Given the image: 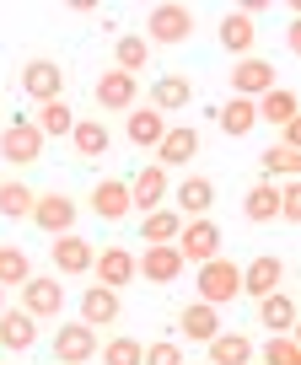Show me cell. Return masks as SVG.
<instances>
[{"label": "cell", "mask_w": 301, "mask_h": 365, "mask_svg": "<svg viewBox=\"0 0 301 365\" xmlns=\"http://www.w3.org/2000/svg\"><path fill=\"white\" fill-rule=\"evenodd\" d=\"M258 124H275V129H285V124H296V91H290V86H269L264 91V97H258Z\"/></svg>", "instance_id": "25"}, {"label": "cell", "mask_w": 301, "mask_h": 365, "mask_svg": "<svg viewBox=\"0 0 301 365\" xmlns=\"http://www.w3.org/2000/svg\"><path fill=\"white\" fill-rule=\"evenodd\" d=\"M124 182H129V210H140V215L167 205V172L156 167V161H146V167H140L135 178H124Z\"/></svg>", "instance_id": "10"}, {"label": "cell", "mask_w": 301, "mask_h": 365, "mask_svg": "<svg viewBox=\"0 0 301 365\" xmlns=\"http://www.w3.org/2000/svg\"><path fill=\"white\" fill-rule=\"evenodd\" d=\"M124 317V301H118V290H108V285H92L81 296V322L86 328H108V322H118Z\"/></svg>", "instance_id": "24"}, {"label": "cell", "mask_w": 301, "mask_h": 365, "mask_svg": "<svg viewBox=\"0 0 301 365\" xmlns=\"http://www.w3.org/2000/svg\"><path fill=\"white\" fill-rule=\"evenodd\" d=\"M33 205H38V188H27L22 178L0 182V215L6 220H33Z\"/></svg>", "instance_id": "31"}, {"label": "cell", "mask_w": 301, "mask_h": 365, "mask_svg": "<svg viewBox=\"0 0 301 365\" xmlns=\"http://www.w3.org/2000/svg\"><path fill=\"white\" fill-rule=\"evenodd\" d=\"M243 215L253 220V226L280 220V188H275V182H253V188L243 194Z\"/></svg>", "instance_id": "30"}, {"label": "cell", "mask_w": 301, "mask_h": 365, "mask_svg": "<svg viewBox=\"0 0 301 365\" xmlns=\"http://www.w3.org/2000/svg\"><path fill=\"white\" fill-rule=\"evenodd\" d=\"M92 97H97V108H108V113L140 108V86H135V76H124V70H103L97 86H92Z\"/></svg>", "instance_id": "12"}, {"label": "cell", "mask_w": 301, "mask_h": 365, "mask_svg": "<svg viewBox=\"0 0 301 365\" xmlns=\"http://www.w3.org/2000/svg\"><path fill=\"white\" fill-rule=\"evenodd\" d=\"M97 360L103 365H140L146 360V344H140L135 333H113L108 344H97Z\"/></svg>", "instance_id": "36"}, {"label": "cell", "mask_w": 301, "mask_h": 365, "mask_svg": "<svg viewBox=\"0 0 301 365\" xmlns=\"http://www.w3.org/2000/svg\"><path fill=\"white\" fill-rule=\"evenodd\" d=\"M269 86H280V76H275V65H269V59L248 54V59H237V65H232V97H248V103H258Z\"/></svg>", "instance_id": "9"}, {"label": "cell", "mask_w": 301, "mask_h": 365, "mask_svg": "<svg viewBox=\"0 0 301 365\" xmlns=\"http://www.w3.org/2000/svg\"><path fill=\"white\" fill-rule=\"evenodd\" d=\"M22 312L33 322H54V317H65V279H27L22 285Z\"/></svg>", "instance_id": "5"}, {"label": "cell", "mask_w": 301, "mask_h": 365, "mask_svg": "<svg viewBox=\"0 0 301 365\" xmlns=\"http://www.w3.org/2000/svg\"><path fill=\"white\" fill-rule=\"evenodd\" d=\"M150 108H156V113H178V108H194V81L178 76V70L156 76V81H150Z\"/></svg>", "instance_id": "17"}, {"label": "cell", "mask_w": 301, "mask_h": 365, "mask_svg": "<svg viewBox=\"0 0 301 365\" xmlns=\"http://www.w3.org/2000/svg\"><path fill=\"white\" fill-rule=\"evenodd\" d=\"M183 269H188V263H183V252H178V247H146L135 258V274H146L150 285H178Z\"/></svg>", "instance_id": "15"}, {"label": "cell", "mask_w": 301, "mask_h": 365, "mask_svg": "<svg viewBox=\"0 0 301 365\" xmlns=\"http://www.w3.org/2000/svg\"><path fill=\"white\" fill-rule=\"evenodd\" d=\"M11 365H22V360H11Z\"/></svg>", "instance_id": "42"}, {"label": "cell", "mask_w": 301, "mask_h": 365, "mask_svg": "<svg viewBox=\"0 0 301 365\" xmlns=\"http://www.w3.org/2000/svg\"><path fill=\"white\" fill-rule=\"evenodd\" d=\"M27 279H33V258H27L16 242H0V290H22Z\"/></svg>", "instance_id": "34"}, {"label": "cell", "mask_w": 301, "mask_h": 365, "mask_svg": "<svg viewBox=\"0 0 301 365\" xmlns=\"http://www.w3.org/2000/svg\"><path fill=\"white\" fill-rule=\"evenodd\" d=\"M280 220H285V226H296V220H301V182L296 178L280 182Z\"/></svg>", "instance_id": "39"}, {"label": "cell", "mask_w": 301, "mask_h": 365, "mask_svg": "<svg viewBox=\"0 0 301 365\" xmlns=\"http://www.w3.org/2000/svg\"><path fill=\"white\" fill-rule=\"evenodd\" d=\"M0 156L11 161V167H33L44 156V135H38L33 118H11V124L0 129Z\"/></svg>", "instance_id": "4"}, {"label": "cell", "mask_w": 301, "mask_h": 365, "mask_svg": "<svg viewBox=\"0 0 301 365\" xmlns=\"http://www.w3.org/2000/svg\"><path fill=\"white\" fill-rule=\"evenodd\" d=\"M220 242H226V237H220L215 220H210V215H194V220H183V231H178L173 247L183 252V263H194V269H199V263L220 258Z\"/></svg>", "instance_id": "3"}, {"label": "cell", "mask_w": 301, "mask_h": 365, "mask_svg": "<svg viewBox=\"0 0 301 365\" xmlns=\"http://www.w3.org/2000/svg\"><path fill=\"white\" fill-rule=\"evenodd\" d=\"M215 38H220V48H226V54L248 59V54H253V43H258V22H253V16H243V11H226Z\"/></svg>", "instance_id": "23"}, {"label": "cell", "mask_w": 301, "mask_h": 365, "mask_svg": "<svg viewBox=\"0 0 301 365\" xmlns=\"http://www.w3.org/2000/svg\"><path fill=\"white\" fill-rule=\"evenodd\" d=\"M264 365H301V344H296V333H269V344H264Z\"/></svg>", "instance_id": "37"}, {"label": "cell", "mask_w": 301, "mask_h": 365, "mask_svg": "<svg viewBox=\"0 0 301 365\" xmlns=\"http://www.w3.org/2000/svg\"><path fill=\"white\" fill-rule=\"evenodd\" d=\"M0 312H6V290H0Z\"/></svg>", "instance_id": "41"}, {"label": "cell", "mask_w": 301, "mask_h": 365, "mask_svg": "<svg viewBox=\"0 0 301 365\" xmlns=\"http://www.w3.org/2000/svg\"><path fill=\"white\" fill-rule=\"evenodd\" d=\"M167 135V113H156V108H129V124H124V140L135 150H156Z\"/></svg>", "instance_id": "20"}, {"label": "cell", "mask_w": 301, "mask_h": 365, "mask_svg": "<svg viewBox=\"0 0 301 365\" xmlns=\"http://www.w3.org/2000/svg\"><path fill=\"white\" fill-rule=\"evenodd\" d=\"M92 274H97V285H108V290H124V285H135V252L113 242V247L92 252Z\"/></svg>", "instance_id": "13"}, {"label": "cell", "mask_w": 301, "mask_h": 365, "mask_svg": "<svg viewBox=\"0 0 301 365\" xmlns=\"http://www.w3.org/2000/svg\"><path fill=\"white\" fill-rule=\"evenodd\" d=\"M199 156V129L194 124H167V135H162V145H156V167H183V161H194Z\"/></svg>", "instance_id": "16"}, {"label": "cell", "mask_w": 301, "mask_h": 365, "mask_svg": "<svg viewBox=\"0 0 301 365\" xmlns=\"http://www.w3.org/2000/svg\"><path fill=\"white\" fill-rule=\"evenodd\" d=\"M205 349H210L205 365H253V339H248V333H226L220 328Z\"/></svg>", "instance_id": "26"}, {"label": "cell", "mask_w": 301, "mask_h": 365, "mask_svg": "<svg viewBox=\"0 0 301 365\" xmlns=\"http://www.w3.org/2000/svg\"><path fill=\"white\" fill-rule=\"evenodd\" d=\"M97 328H86V322H59L54 333V360L59 365H92L97 360Z\"/></svg>", "instance_id": "6"}, {"label": "cell", "mask_w": 301, "mask_h": 365, "mask_svg": "<svg viewBox=\"0 0 301 365\" xmlns=\"http://www.w3.org/2000/svg\"><path fill=\"white\" fill-rule=\"evenodd\" d=\"M194 290L199 301H210V307H226V301L243 296V269H237L232 258H210L194 269Z\"/></svg>", "instance_id": "2"}, {"label": "cell", "mask_w": 301, "mask_h": 365, "mask_svg": "<svg viewBox=\"0 0 301 365\" xmlns=\"http://www.w3.org/2000/svg\"><path fill=\"white\" fill-rule=\"evenodd\" d=\"M49 258H54V269L65 274V279H81V274H92V242L76 237V231L49 237Z\"/></svg>", "instance_id": "11"}, {"label": "cell", "mask_w": 301, "mask_h": 365, "mask_svg": "<svg viewBox=\"0 0 301 365\" xmlns=\"http://www.w3.org/2000/svg\"><path fill=\"white\" fill-rule=\"evenodd\" d=\"M150 65V43L140 33H124L113 43V70H124V76H140V70Z\"/></svg>", "instance_id": "35"}, {"label": "cell", "mask_w": 301, "mask_h": 365, "mask_svg": "<svg viewBox=\"0 0 301 365\" xmlns=\"http://www.w3.org/2000/svg\"><path fill=\"white\" fill-rule=\"evenodd\" d=\"M183 365H188V360H183Z\"/></svg>", "instance_id": "43"}, {"label": "cell", "mask_w": 301, "mask_h": 365, "mask_svg": "<svg viewBox=\"0 0 301 365\" xmlns=\"http://www.w3.org/2000/svg\"><path fill=\"white\" fill-rule=\"evenodd\" d=\"M33 124H38V135H44V140H49V135H59V140H65L70 129H76V108H70L65 97H54V103H38Z\"/></svg>", "instance_id": "33"}, {"label": "cell", "mask_w": 301, "mask_h": 365, "mask_svg": "<svg viewBox=\"0 0 301 365\" xmlns=\"http://www.w3.org/2000/svg\"><path fill=\"white\" fill-rule=\"evenodd\" d=\"M140 365H183V344H178V339H156Z\"/></svg>", "instance_id": "40"}, {"label": "cell", "mask_w": 301, "mask_h": 365, "mask_svg": "<svg viewBox=\"0 0 301 365\" xmlns=\"http://www.w3.org/2000/svg\"><path fill=\"white\" fill-rule=\"evenodd\" d=\"M264 172H285V178H296V172H301V150L296 145H269L264 150Z\"/></svg>", "instance_id": "38"}, {"label": "cell", "mask_w": 301, "mask_h": 365, "mask_svg": "<svg viewBox=\"0 0 301 365\" xmlns=\"http://www.w3.org/2000/svg\"><path fill=\"white\" fill-rule=\"evenodd\" d=\"M215 124L226 129L232 140H243V135H253V129H258V108L248 103V97H232V103L215 108Z\"/></svg>", "instance_id": "29"}, {"label": "cell", "mask_w": 301, "mask_h": 365, "mask_svg": "<svg viewBox=\"0 0 301 365\" xmlns=\"http://www.w3.org/2000/svg\"><path fill=\"white\" fill-rule=\"evenodd\" d=\"M146 43H162V48H178V43H188L194 38V11L188 6H178V0H162V6H150V16H146Z\"/></svg>", "instance_id": "1"}, {"label": "cell", "mask_w": 301, "mask_h": 365, "mask_svg": "<svg viewBox=\"0 0 301 365\" xmlns=\"http://www.w3.org/2000/svg\"><path fill=\"white\" fill-rule=\"evenodd\" d=\"M280 279H285V263H280L275 252H258V258L243 269V296L264 301L269 290H280Z\"/></svg>", "instance_id": "21"}, {"label": "cell", "mask_w": 301, "mask_h": 365, "mask_svg": "<svg viewBox=\"0 0 301 365\" xmlns=\"http://www.w3.org/2000/svg\"><path fill=\"white\" fill-rule=\"evenodd\" d=\"M33 344H38V322L27 317L22 307H6L0 312V349L6 354H27Z\"/></svg>", "instance_id": "19"}, {"label": "cell", "mask_w": 301, "mask_h": 365, "mask_svg": "<svg viewBox=\"0 0 301 365\" xmlns=\"http://www.w3.org/2000/svg\"><path fill=\"white\" fill-rule=\"evenodd\" d=\"M178 231H183V215L162 205V210H150V215H146L140 237H146V247H173V242H178Z\"/></svg>", "instance_id": "32"}, {"label": "cell", "mask_w": 301, "mask_h": 365, "mask_svg": "<svg viewBox=\"0 0 301 365\" xmlns=\"http://www.w3.org/2000/svg\"><path fill=\"white\" fill-rule=\"evenodd\" d=\"M178 333L194 344H210L220 333V307H210V301H188L183 312H178Z\"/></svg>", "instance_id": "22"}, {"label": "cell", "mask_w": 301, "mask_h": 365, "mask_svg": "<svg viewBox=\"0 0 301 365\" xmlns=\"http://www.w3.org/2000/svg\"><path fill=\"white\" fill-rule=\"evenodd\" d=\"M22 97H33V103L65 97V65H54V59H27L22 65Z\"/></svg>", "instance_id": "8"}, {"label": "cell", "mask_w": 301, "mask_h": 365, "mask_svg": "<svg viewBox=\"0 0 301 365\" xmlns=\"http://www.w3.org/2000/svg\"><path fill=\"white\" fill-rule=\"evenodd\" d=\"M173 199H178V215H183V220L210 215V205H215V182H210V178H183Z\"/></svg>", "instance_id": "27"}, {"label": "cell", "mask_w": 301, "mask_h": 365, "mask_svg": "<svg viewBox=\"0 0 301 365\" xmlns=\"http://www.w3.org/2000/svg\"><path fill=\"white\" fill-rule=\"evenodd\" d=\"M33 226L49 231V237H65V231H76V199H70L65 188H49V194H38Z\"/></svg>", "instance_id": "7"}, {"label": "cell", "mask_w": 301, "mask_h": 365, "mask_svg": "<svg viewBox=\"0 0 301 365\" xmlns=\"http://www.w3.org/2000/svg\"><path fill=\"white\" fill-rule=\"evenodd\" d=\"M70 150H76V161H97L113 150V135H108L103 118H76V129H70Z\"/></svg>", "instance_id": "18"}, {"label": "cell", "mask_w": 301, "mask_h": 365, "mask_svg": "<svg viewBox=\"0 0 301 365\" xmlns=\"http://www.w3.org/2000/svg\"><path fill=\"white\" fill-rule=\"evenodd\" d=\"M258 322H264L269 333H296V296L269 290V296L258 301Z\"/></svg>", "instance_id": "28"}, {"label": "cell", "mask_w": 301, "mask_h": 365, "mask_svg": "<svg viewBox=\"0 0 301 365\" xmlns=\"http://www.w3.org/2000/svg\"><path fill=\"white\" fill-rule=\"evenodd\" d=\"M92 215L108 220V226L129 220V182L124 178H97L92 182Z\"/></svg>", "instance_id": "14"}]
</instances>
